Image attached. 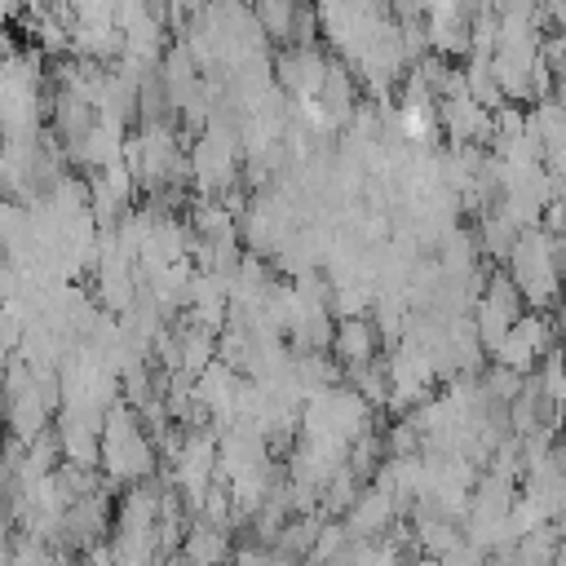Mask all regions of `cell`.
I'll return each mask as SVG.
<instances>
[{"label":"cell","instance_id":"obj_1","mask_svg":"<svg viewBox=\"0 0 566 566\" xmlns=\"http://www.w3.org/2000/svg\"><path fill=\"white\" fill-rule=\"evenodd\" d=\"M504 274L509 283L522 292V305L544 314V310H557V301L566 296V279H562V265H557V243L548 230H522L517 243L509 248L504 256Z\"/></svg>","mask_w":566,"mask_h":566},{"label":"cell","instance_id":"obj_2","mask_svg":"<svg viewBox=\"0 0 566 566\" xmlns=\"http://www.w3.org/2000/svg\"><path fill=\"white\" fill-rule=\"evenodd\" d=\"M323 75H327V53H318V44H287L274 57V84L279 93L296 97V106L318 97Z\"/></svg>","mask_w":566,"mask_h":566},{"label":"cell","instance_id":"obj_3","mask_svg":"<svg viewBox=\"0 0 566 566\" xmlns=\"http://www.w3.org/2000/svg\"><path fill=\"white\" fill-rule=\"evenodd\" d=\"M398 509H402V504H398L394 491H385L380 482H363L358 500H354L349 513H345V531H349V539H385V531L394 526Z\"/></svg>","mask_w":566,"mask_h":566},{"label":"cell","instance_id":"obj_4","mask_svg":"<svg viewBox=\"0 0 566 566\" xmlns=\"http://www.w3.org/2000/svg\"><path fill=\"white\" fill-rule=\"evenodd\" d=\"M332 354H336V363L340 367H367V363H376V349H380V332H376V323L367 318V314H358V318H336L332 323V345H327Z\"/></svg>","mask_w":566,"mask_h":566},{"label":"cell","instance_id":"obj_5","mask_svg":"<svg viewBox=\"0 0 566 566\" xmlns=\"http://www.w3.org/2000/svg\"><path fill=\"white\" fill-rule=\"evenodd\" d=\"M181 562H190V566H226V562H234V544H230V535L221 526L195 522L181 535Z\"/></svg>","mask_w":566,"mask_h":566}]
</instances>
